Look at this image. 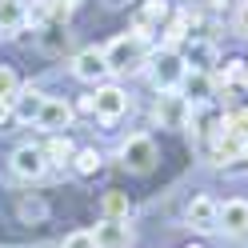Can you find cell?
Returning <instances> with one entry per match:
<instances>
[{
	"instance_id": "6da1fadb",
	"label": "cell",
	"mask_w": 248,
	"mask_h": 248,
	"mask_svg": "<svg viewBox=\"0 0 248 248\" xmlns=\"http://www.w3.org/2000/svg\"><path fill=\"white\" fill-rule=\"evenodd\" d=\"M104 60H108V68H112V72H136L148 60V36H140V32L116 36L104 48Z\"/></svg>"
},
{
	"instance_id": "7a4b0ae2",
	"label": "cell",
	"mask_w": 248,
	"mask_h": 248,
	"mask_svg": "<svg viewBox=\"0 0 248 248\" xmlns=\"http://www.w3.org/2000/svg\"><path fill=\"white\" fill-rule=\"evenodd\" d=\"M184 72H188V60H184L176 48H164L152 56V84H156L160 92H176Z\"/></svg>"
},
{
	"instance_id": "3957f363",
	"label": "cell",
	"mask_w": 248,
	"mask_h": 248,
	"mask_svg": "<svg viewBox=\"0 0 248 248\" xmlns=\"http://www.w3.org/2000/svg\"><path fill=\"white\" fill-rule=\"evenodd\" d=\"M124 112H128V92H124L120 84H96V92H92V116L112 124Z\"/></svg>"
},
{
	"instance_id": "277c9868",
	"label": "cell",
	"mask_w": 248,
	"mask_h": 248,
	"mask_svg": "<svg viewBox=\"0 0 248 248\" xmlns=\"http://www.w3.org/2000/svg\"><path fill=\"white\" fill-rule=\"evenodd\" d=\"M184 220H188V228H196V232H220V200L192 196L188 208H184Z\"/></svg>"
},
{
	"instance_id": "5b68a950",
	"label": "cell",
	"mask_w": 248,
	"mask_h": 248,
	"mask_svg": "<svg viewBox=\"0 0 248 248\" xmlns=\"http://www.w3.org/2000/svg\"><path fill=\"white\" fill-rule=\"evenodd\" d=\"M72 72H76V80H84V84H104L108 76H112V68H108V60H104V48H80L72 60Z\"/></svg>"
},
{
	"instance_id": "8992f818",
	"label": "cell",
	"mask_w": 248,
	"mask_h": 248,
	"mask_svg": "<svg viewBox=\"0 0 248 248\" xmlns=\"http://www.w3.org/2000/svg\"><path fill=\"white\" fill-rule=\"evenodd\" d=\"M120 160H124V168H132V172H152V164H156V144H152L148 136H128V140L120 144Z\"/></svg>"
},
{
	"instance_id": "52a82bcc",
	"label": "cell",
	"mask_w": 248,
	"mask_h": 248,
	"mask_svg": "<svg viewBox=\"0 0 248 248\" xmlns=\"http://www.w3.org/2000/svg\"><path fill=\"white\" fill-rule=\"evenodd\" d=\"M36 128H44V132H64L68 128V124H72V104L68 100H60V96H48V100H44L40 104V112H36Z\"/></svg>"
},
{
	"instance_id": "ba28073f",
	"label": "cell",
	"mask_w": 248,
	"mask_h": 248,
	"mask_svg": "<svg viewBox=\"0 0 248 248\" xmlns=\"http://www.w3.org/2000/svg\"><path fill=\"white\" fill-rule=\"evenodd\" d=\"M92 236H96V248H128L136 240V232L128 220H112V216H104V220L92 228Z\"/></svg>"
},
{
	"instance_id": "9c48e42d",
	"label": "cell",
	"mask_w": 248,
	"mask_h": 248,
	"mask_svg": "<svg viewBox=\"0 0 248 248\" xmlns=\"http://www.w3.org/2000/svg\"><path fill=\"white\" fill-rule=\"evenodd\" d=\"M44 168H48V160H44V148L20 144L16 152H12V172H16V176H24V180H36V176H44Z\"/></svg>"
},
{
	"instance_id": "30bf717a",
	"label": "cell",
	"mask_w": 248,
	"mask_h": 248,
	"mask_svg": "<svg viewBox=\"0 0 248 248\" xmlns=\"http://www.w3.org/2000/svg\"><path fill=\"white\" fill-rule=\"evenodd\" d=\"M180 96L188 104H212V80H208V72L204 68H188L184 80H180Z\"/></svg>"
},
{
	"instance_id": "8fae6325",
	"label": "cell",
	"mask_w": 248,
	"mask_h": 248,
	"mask_svg": "<svg viewBox=\"0 0 248 248\" xmlns=\"http://www.w3.org/2000/svg\"><path fill=\"white\" fill-rule=\"evenodd\" d=\"M220 232L224 236H248V200H224L220 204Z\"/></svg>"
},
{
	"instance_id": "7c38bea8",
	"label": "cell",
	"mask_w": 248,
	"mask_h": 248,
	"mask_svg": "<svg viewBox=\"0 0 248 248\" xmlns=\"http://www.w3.org/2000/svg\"><path fill=\"white\" fill-rule=\"evenodd\" d=\"M188 100L180 96V92H164L160 104H156V120L160 124H172V128H180V124H188Z\"/></svg>"
},
{
	"instance_id": "4fadbf2b",
	"label": "cell",
	"mask_w": 248,
	"mask_h": 248,
	"mask_svg": "<svg viewBox=\"0 0 248 248\" xmlns=\"http://www.w3.org/2000/svg\"><path fill=\"white\" fill-rule=\"evenodd\" d=\"M44 100H48V96H40L36 88H28V92H16V96H12V112H16V120H24V124H32Z\"/></svg>"
},
{
	"instance_id": "5bb4252c",
	"label": "cell",
	"mask_w": 248,
	"mask_h": 248,
	"mask_svg": "<svg viewBox=\"0 0 248 248\" xmlns=\"http://www.w3.org/2000/svg\"><path fill=\"white\" fill-rule=\"evenodd\" d=\"M24 24V0H0V32H20Z\"/></svg>"
},
{
	"instance_id": "9a60e30c",
	"label": "cell",
	"mask_w": 248,
	"mask_h": 248,
	"mask_svg": "<svg viewBox=\"0 0 248 248\" xmlns=\"http://www.w3.org/2000/svg\"><path fill=\"white\" fill-rule=\"evenodd\" d=\"M72 156H76L72 140H68L64 132H52V136H48V144H44V160H48V164H68Z\"/></svg>"
},
{
	"instance_id": "2e32d148",
	"label": "cell",
	"mask_w": 248,
	"mask_h": 248,
	"mask_svg": "<svg viewBox=\"0 0 248 248\" xmlns=\"http://www.w3.org/2000/svg\"><path fill=\"white\" fill-rule=\"evenodd\" d=\"M236 156H244V140H240V136H220V140H212V160L216 164H232V160H236Z\"/></svg>"
},
{
	"instance_id": "e0dca14e",
	"label": "cell",
	"mask_w": 248,
	"mask_h": 248,
	"mask_svg": "<svg viewBox=\"0 0 248 248\" xmlns=\"http://www.w3.org/2000/svg\"><path fill=\"white\" fill-rule=\"evenodd\" d=\"M104 216H112V220H128L132 216V200L124 192H108L104 196Z\"/></svg>"
},
{
	"instance_id": "ac0fdd59",
	"label": "cell",
	"mask_w": 248,
	"mask_h": 248,
	"mask_svg": "<svg viewBox=\"0 0 248 248\" xmlns=\"http://www.w3.org/2000/svg\"><path fill=\"white\" fill-rule=\"evenodd\" d=\"M100 152L96 148H80V152H76V156H72V168H76V172H80V176H92V172H100Z\"/></svg>"
},
{
	"instance_id": "d6986e66",
	"label": "cell",
	"mask_w": 248,
	"mask_h": 248,
	"mask_svg": "<svg viewBox=\"0 0 248 248\" xmlns=\"http://www.w3.org/2000/svg\"><path fill=\"white\" fill-rule=\"evenodd\" d=\"M164 12H168V8H164V0H152V4H148V8L140 12V16H136V28H132V32L148 36V28L156 24V20H164Z\"/></svg>"
},
{
	"instance_id": "ffe728a7",
	"label": "cell",
	"mask_w": 248,
	"mask_h": 248,
	"mask_svg": "<svg viewBox=\"0 0 248 248\" xmlns=\"http://www.w3.org/2000/svg\"><path fill=\"white\" fill-rule=\"evenodd\" d=\"M212 60H216V48H212L208 40H192V44H188V64H196V68L208 72Z\"/></svg>"
},
{
	"instance_id": "44dd1931",
	"label": "cell",
	"mask_w": 248,
	"mask_h": 248,
	"mask_svg": "<svg viewBox=\"0 0 248 248\" xmlns=\"http://www.w3.org/2000/svg\"><path fill=\"white\" fill-rule=\"evenodd\" d=\"M16 92H20V80H16V72L0 64V100H12Z\"/></svg>"
},
{
	"instance_id": "7402d4cb",
	"label": "cell",
	"mask_w": 248,
	"mask_h": 248,
	"mask_svg": "<svg viewBox=\"0 0 248 248\" xmlns=\"http://www.w3.org/2000/svg\"><path fill=\"white\" fill-rule=\"evenodd\" d=\"M24 16H28V24H36V28H44L52 20V12H48V0H36L32 8H24Z\"/></svg>"
},
{
	"instance_id": "603a6c76",
	"label": "cell",
	"mask_w": 248,
	"mask_h": 248,
	"mask_svg": "<svg viewBox=\"0 0 248 248\" xmlns=\"http://www.w3.org/2000/svg\"><path fill=\"white\" fill-rule=\"evenodd\" d=\"M228 132L240 136V140H248V108H240V112L228 116Z\"/></svg>"
},
{
	"instance_id": "cb8c5ba5",
	"label": "cell",
	"mask_w": 248,
	"mask_h": 248,
	"mask_svg": "<svg viewBox=\"0 0 248 248\" xmlns=\"http://www.w3.org/2000/svg\"><path fill=\"white\" fill-rule=\"evenodd\" d=\"M64 248H96V236H92V232H68Z\"/></svg>"
},
{
	"instance_id": "d4e9b609",
	"label": "cell",
	"mask_w": 248,
	"mask_h": 248,
	"mask_svg": "<svg viewBox=\"0 0 248 248\" xmlns=\"http://www.w3.org/2000/svg\"><path fill=\"white\" fill-rule=\"evenodd\" d=\"M72 8H76V0H48V12L56 20H64V16H72Z\"/></svg>"
},
{
	"instance_id": "484cf974",
	"label": "cell",
	"mask_w": 248,
	"mask_h": 248,
	"mask_svg": "<svg viewBox=\"0 0 248 248\" xmlns=\"http://www.w3.org/2000/svg\"><path fill=\"white\" fill-rule=\"evenodd\" d=\"M20 216H44V204L40 200H20Z\"/></svg>"
},
{
	"instance_id": "4316f807",
	"label": "cell",
	"mask_w": 248,
	"mask_h": 248,
	"mask_svg": "<svg viewBox=\"0 0 248 248\" xmlns=\"http://www.w3.org/2000/svg\"><path fill=\"white\" fill-rule=\"evenodd\" d=\"M236 32H240V36H248V4L236 12Z\"/></svg>"
},
{
	"instance_id": "83f0119b",
	"label": "cell",
	"mask_w": 248,
	"mask_h": 248,
	"mask_svg": "<svg viewBox=\"0 0 248 248\" xmlns=\"http://www.w3.org/2000/svg\"><path fill=\"white\" fill-rule=\"evenodd\" d=\"M12 116H16V112H12V100H0V124L12 120Z\"/></svg>"
},
{
	"instance_id": "f1b7e54d",
	"label": "cell",
	"mask_w": 248,
	"mask_h": 248,
	"mask_svg": "<svg viewBox=\"0 0 248 248\" xmlns=\"http://www.w3.org/2000/svg\"><path fill=\"white\" fill-rule=\"evenodd\" d=\"M104 4H108V8H124V4H128V0H104Z\"/></svg>"
},
{
	"instance_id": "f546056e",
	"label": "cell",
	"mask_w": 248,
	"mask_h": 248,
	"mask_svg": "<svg viewBox=\"0 0 248 248\" xmlns=\"http://www.w3.org/2000/svg\"><path fill=\"white\" fill-rule=\"evenodd\" d=\"M244 160H248V140H244Z\"/></svg>"
},
{
	"instance_id": "4dcf8cb0",
	"label": "cell",
	"mask_w": 248,
	"mask_h": 248,
	"mask_svg": "<svg viewBox=\"0 0 248 248\" xmlns=\"http://www.w3.org/2000/svg\"><path fill=\"white\" fill-rule=\"evenodd\" d=\"M188 248H204V244H188Z\"/></svg>"
},
{
	"instance_id": "1f68e13d",
	"label": "cell",
	"mask_w": 248,
	"mask_h": 248,
	"mask_svg": "<svg viewBox=\"0 0 248 248\" xmlns=\"http://www.w3.org/2000/svg\"><path fill=\"white\" fill-rule=\"evenodd\" d=\"M240 248H248V244H240Z\"/></svg>"
}]
</instances>
